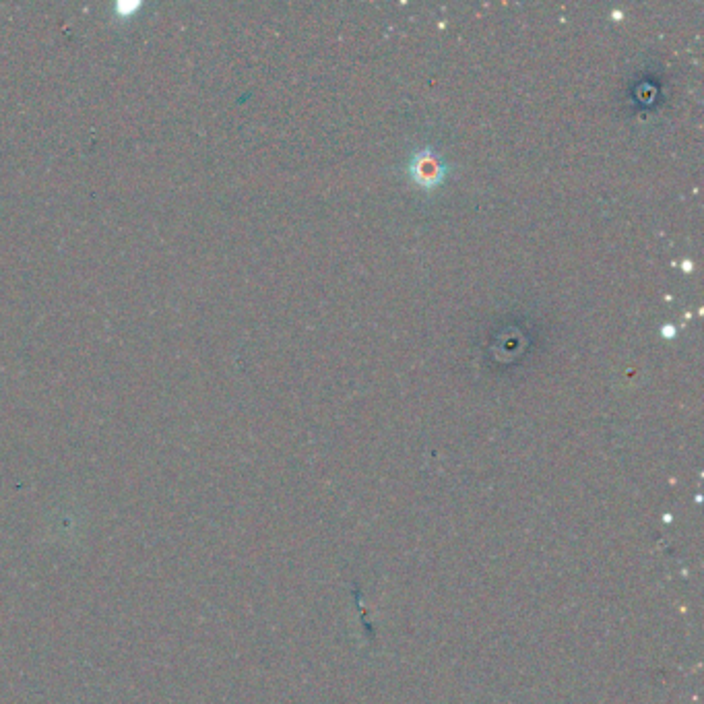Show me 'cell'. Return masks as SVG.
Returning a JSON list of instances; mask_svg holds the SVG:
<instances>
[{"instance_id": "obj_1", "label": "cell", "mask_w": 704, "mask_h": 704, "mask_svg": "<svg viewBox=\"0 0 704 704\" xmlns=\"http://www.w3.org/2000/svg\"><path fill=\"white\" fill-rule=\"evenodd\" d=\"M411 178L424 188H434L444 180L446 166L440 162V157L428 149L415 153L409 164Z\"/></svg>"}]
</instances>
